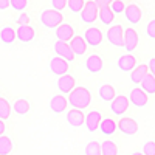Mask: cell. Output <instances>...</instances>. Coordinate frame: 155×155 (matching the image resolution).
I'll return each mask as SVG.
<instances>
[{
	"label": "cell",
	"instance_id": "obj_1",
	"mask_svg": "<svg viewBox=\"0 0 155 155\" xmlns=\"http://www.w3.org/2000/svg\"><path fill=\"white\" fill-rule=\"evenodd\" d=\"M90 102H92V95L85 87H74L68 93V104L73 109L85 110L90 106Z\"/></svg>",
	"mask_w": 155,
	"mask_h": 155
},
{
	"label": "cell",
	"instance_id": "obj_2",
	"mask_svg": "<svg viewBox=\"0 0 155 155\" xmlns=\"http://www.w3.org/2000/svg\"><path fill=\"white\" fill-rule=\"evenodd\" d=\"M41 22L47 28H58L59 25L64 22V16H62L61 11H58L54 8L44 9L42 14H41Z\"/></svg>",
	"mask_w": 155,
	"mask_h": 155
},
{
	"label": "cell",
	"instance_id": "obj_3",
	"mask_svg": "<svg viewBox=\"0 0 155 155\" xmlns=\"http://www.w3.org/2000/svg\"><path fill=\"white\" fill-rule=\"evenodd\" d=\"M99 16V8L98 5L93 2V0H87L85 5H84V9L81 11V19L84 23H95V20L98 19Z\"/></svg>",
	"mask_w": 155,
	"mask_h": 155
},
{
	"label": "cell",
	"instance_id": "obj_4",
	"mask_svg": "<svg viewBox=\"0 0 155 155\" xmlns=\"http://www.w3.org/2000/svg\"><path fill=\"white\" fill-rule=\"evenodd\" d=\"M107 41L113 45V47H124V30L123 27L118 25H112L107 30Z\"/></svg>",
	"mask_w": 155,
	"mask_h": 155
},
{
	"label": "cell",
	"instance_id": "obj_5",
	"mask_svg": "<svg viewBox=\"0 0 155 155\" xmlns=\"http://www.w3.org/2000/svg\"><path fill=\"white\" fill-rule=\"evenodd\" d=\"M68 61H65L61 56H54L50 59V70L53 74H58V76H62V74H67L68 71Z\"/></svg>",
	"mask_w": 155,
	"mask_h": 155
},
{
	"label": "cell",
	"instance_id": "obj_6",
	"mask_svg": "<svg viewBox=\"0 0 155 155\" xmlns=\"http://www.w3.org/2000/svg\"><path fill=\"white\" fill-rule=\"evenodd\" d=\"M127 109H129V98L123 96V95L115 96V99L112 101V104H110L112 113L116 115V116H121V115H124L127 112Z\"/></svg>",
	"mask_w": 155,
	"mask_h": 155
},
{
	"label": "cell",
	"instance_id": "obj_7",
	"mask_svg": "<svg viewBox=\"0 0 155 155\" xmlns=\"http://www.w3.org/2000/svg\"><path fill=\"white\" fill-rule=\"evenodd\" d=\"M138 33L132 28V27H129L127 30H124V48L127 53H132V51L137 48L138 45Z\"/></svg>",
	"mask_w": 155,
	"mask_h": 155
},
{
	"label": "cell",
	"instance_id": "obj_8",
	"mask_svg": "<svg viewBox=\"0 0 155 155\" xmlns=\"http://www.w3.org/2000/svg\"><path fill=\"white\" fill-rule=\"evenodd\" d=\"M102 37H104L102 36V31L96 27H90L84 33V39H85L87 45H92V47H98L102 42Z\"/></svg>",
	"mask_w": 155,
	"mask_h": 155
},
{
	"label": "cell",
	"instance_id": "obj_9",
	"mask_svg": "<svg viewBox=\"0 0 155 155\" xmlns=\"http://www.w3.org/2000/svg\"><path fill=\"white\" fill-rule=\"evenodd\" d=\"M54 51H56L58 56L64 58V59L68 61V62H73V59H74V56H76V54L73 53L70 44H68V42H64V41H58V42L54 44Z\"/></svg>",
	"mask_w": 155,
	"mask_h": 155
},
{
	"label": "cell",
	"instance_id": "obj_10",
	"mask_svg": "<svg viewBox=\"0 0 155 155\" xmlns=\"http://www.w3.org/2000/svg\"><path fill=\"white\" fill-rule=\"evenodd\" d=\"M102 121V116H101V112L99 110H92L85 115V127L88 132H95L99 129V124Z\"/></svg>",
	"mask_w": 155,
	"mask_h": 155
},
{
	"label": "cell",
	"instance_id": "obj_11",
	"mask_svg": "<svg viewBox=\"0 0 155 155\" xmlns=\"http://www.w3.org/2000/svg\"><path fill=\"white\" fill-rule=\"evenodd\" d=\"M118 129L121 130V134H124L127 137H132L138 132V124L132 118H121L118 121Z\"/></svg>",
	"mask_w": 155,
	"mask_h": 155
},
{
	"label": "cell",
	"instance_id": "obj_12",
	"mask_svg": "<svg viewBox=\"0 0 155 155\" xmlns=\"http://www.w3.org/2000/svg\"><path fill=\"white\" fill-rule=\"evenodd\" d=\"M67 123L71 127H81L85 123V115L79 109H70L67 112Z\"/></svg>",
	"mask_w": 155,
	"mask_h": 155
},
{
	"label": "cell",
	"instance_id": "obj_13",
	"mask_svg": "<svg viewBox=\"0 0 155 155\" xmlns=\"http://www.w3.org/2000/svg\"><path fill=\"white\" fill-rule=\"evenodd\" d=\"M67 106H68V99L64 96V95H54L50 101V109L53 113H62L67 110Z\"/></svg>",
	"mask_w": 155,
	"mask_h": 155
},
{
	"label": "cell",
	"instance_id": "obj_14",
	"mask_svg": "<svg viewBox=\"0 0 155 155\" xmlns=\"http://www.w3.org/2000/svg\"><path fill=\"white\" fill-rule=\"evenodd\" d=\"M130 102L134 106L137 107H144L147 104V93L144 92L143 88H140V87H135L132 92H130Z\"/></svg>",
	"mask_w": 155,
	"mask_h": 155
},
{
	"label": "cell",
	"instance_id": "obj_15",
	"mask_svg": "<svg viewBox=\"0 0 155 155\" xmlns=\"http://www.w3.org/2000/svg\"><path fill=\"white\" fill-rule=\"evenodd\" d=\"M141 14H143V12H141L140 6L135 5V3L127 5L126 9H124V16H126L127 22H130L132 25H135V23H138L141 20Z\"/></svg>",
	"mask_w": 155,
	"mask_h": 155
},
{
	"label": "cell",
	"instance_id": "obj_16",
	"mask_svg": "<svg viewBox=\"0 0 155 155\" xmlns=\"http://www.w3.org/2000/svg\"><path fill=\"white\" fill-rule=\"evenodd\" d=\"M56 36H58V41L68 42L74 36V30H73V27L70 23H61L59 27L56 28Z\"/></svg>",
	"mask_w": 155,
	"mask_h": 155
},
{
	"label": "cell",
	"instance_id": "obj_17",
	"mask_svg": "<svg viewBox=\"0 0 155 155\" xmlns=\"http://www.w3.org/2000/svg\"><path fill=\"white\" fill-rule=\"evenodd\" d=\"M74 87H76L74 85V78L71 74H62L58 79V88L61 90V93L68 95Z\"/></svg>",
	"mask_w": 155,
	"mask_h": 155
},
{
	"label": "cell",
	"instance_id": "obj_18",
	"mask_svg": "<svg viewBox=\"0 0 155 155\" xmlns=\"http://www.w3.org/2000/svg\"><path fill=\"white\" fill-rule=\"evenodd\" d=\"M70 47H71L73 53L76 56H82V54H85V51H87V42H85V39L81 37V36H73V39L70 41Z\"/></svg>",
	"mask_w": 155,
	"mask_h": 155
},
{
	"label": "cell",
	"instance_id": "obj_19",
	"mask_svg": "<svg viewBox=\"0 0 155 155\" xmlns=\"http://www.w3.org/2000/svg\"><path fill=\"white\" fill-rule=\"evenodd\" d=\"M135 67H137V59L130 53H127L118 59V68L121 71H132Z\"/></svg>",
	"mask_w": 155,
	"mask_h": 155
},
{
	"label": "cell",
	"instance_id": "obj_20",
	"mask_svg": "<svg viewBox=\"0 0 155 155\" xmlns=\"http://www.w3.org/2000/svg\"><path fill=\"white\" fill-rule=\"evenodd\" d=\"M16 36L20 42H31L34 39V30L33 27H30V25H20V27L16 30Z\"/></svg>",
	"mask_w": 155,
	"mask_h": 155
},
{
	"label": "cell",
	"instance_id": "obj_21",
	"mask_svg": "<svg viewBox=\"0 0 155 155\" xmlns=\"http://www.w3.org/2000/svg\"><path fill=\"white\" fill-rule=\"evenodd\" d=\"M102 65H104V62L98 54H90L85 61V67L90 73H99L102 70Z\"/></svg>",
	"mask_w": 155,
	"mask_h": 155
},
{
	"label": "cell",
	"instance_id": "obj_22",
	"mask_svg": "<svg viewBox=\"0 0 155 155\" xmlns=\"http://www.w3.org/2000/svg\"><path fill=\"white\" fill-rule=\"evenodd\" d=\"M149 73V67L146 65V64H141V65H137L132 73H130V81L134 84H141V81L144 79V76Z\"/></svg>",
	"mask_w": 155,
	"mask_h": 155
},
{
	"label": "cell",
	"instance_id": "obj_23",
	"mask_svg": "<svg viewBox=\"0 0 155 155\" xmlns=\"http://www.w3.org/2000/svg\"><path fill=\"white\" fill-rule=\"evenodd\" d=\"M116 129H118V123L112 118H104L99 124V130L104 134V135H113L116 132Z\"/></svg>",
	"mask_w": 155,
	"mask_h": 155
},
{
	"label": "cell",
	"instance_id": "obj_24",
	"mask_svg": "<svg viewBox=\"0 0 155 155\" xmlns=\"http://www.w3.org/2000/svg\"><path fill=\"white\" fill-rule=\"evenodd\" d=\"M17 39L16 36V30L12 27H3L0 30V41H2L5 45H11Z\"/></svg>",
	"mask_w": 155,
	"mask_h": 155
},
{
	"label": "cell",
	"instance_id": "obj_25",
	"mask_svg": "<svg viewBox=\"0 0 155 155\" xmlns=\"http://www.w3.org/2000/svg\"><path fill=\"white\" fill-rule=\"evenodd\" d=\"M98 93H99V98L102 101H113L115 99V88L109 84H104V85H101L99 90H98Z\"/></svg>",
	"mask_w": 155,
	"mask_h": 155
},
{
	"label": "cell",
	"instance_id": "obj_26",
	"mask_svg": "<svg viewBox=\"0 0 155 155\" xmlns=\"http://www.w3.org/2000/svg\"><path fill=\"white\" fill-rule=\"evenodd\" d=\"M98 17L101 19V22L104 25H110L115 20V12L110 9V6H104V8H99V16Z\"/></svg>",
	"mask_w": 155,
	"mask_h": 155
},
{
	"label": "cell",
	"instance_id": "obj_27",
	"mask_svg": "<svg viewBox=\"0 0 155 155\" xmlns=\"http://www.w3.org/2000/svg\"><path fill=\"white\" fill-rule=\"evenodd\" d=\"M141 87H143V90H144L146 93L153 95L155 93V76L152 73H147L144 76V79L141 81Z\"/></svg>",
	"mask_w": 155,
	"mask_h": 155
},
{
	"label": "cell",
	"instance_id": "obj_28",
	"mask_svg": "<svg viewBox=\"0 0 155 155\" xmlns=\"http://www.w3.org/2000/svg\"><path fill=\"white\" fill-rule=\"evenodd\" d=\"M101 153L102 155H118V146L112 140H104L101 143Z\"/></svg>",
	"mask_w": 155,
	"mask_h": 155
},
{
	"label": "cell",
	"instance_id": "obj_29",
	"mask_svg": "<svg viewBox=\"0 0 155 155\" xmlns=\"http://www.w3.org/2000/svg\"><path fill=\"white\" fill-rule=\"evenodd\" d=\"M12 109H14V112L17 115L23 116L30 112V102L27 99H16V102L12 104Z\"/></svg>",
	"mask_w": 155,
	"mask_h": 155
},
{
	"label": "cell",
	"instance_id": "obj_30",
	"mask_svg": "<svg viewBox=\"0 0 155 155\" xmlns=\"http://www.w3.org/2000/svg\"><path fill=\"white\" fill-rule=\"evenodd\" d=\"M12 150V141L9 137L2 135L0 137V155H9Z\"/></svg>",
	"mask_w": 155,
	"mask_h": 155
},
{
	"label": "cell",
	"instance_id": "obj_31",
	"mask_svg": "<svg viewBox=\"0 0 155 155\" xmlns=\"http://www.w3.org/2000/svg\"><path fill=\"white\" fill-rule=\"evenodd\" d=\"M11 115V106L5 98H0V120H8Z\"/></svg>",
	"mask_w": 155,
	"mask_h": 155
},
{
	"label": "cell",
	"instance_id": "obj_32",
	"mask_svg": "<svg viewBox=\"0 0 155 155\" xmlns=\"http://www.w3.org/2000/svg\"><path fill=\"white\" fill-rule=\"evenodd\" d=\"M85 155H102L101 153V143H98V141H90V143L85 146Z\"/></svg>",
	"mask_w": 155,
	"mask_h": 155
},
{
	"label": "cell",
	"instance_id": "obj_33",
	"mask_svg": "<svg viewBox=\"0 0 155 155\" xmlns=\"http://www.w3.org/2000/svg\"><path fill=\"white\" fill-rule=\"evenodd\" d=\"M67 5H68V9H70L71 12H81V11L84 9L85 0H68Z\"/></svg>",
	"mask_w": 155,
	"mask_h": 155
},
{
	"label": "cell",
	"instance_id": "obj_34",
	"mask_svg": "<svg viewBox=\"0 0 155 155\" xmlns=\"http://www.w3.org/2000/svg\"><path fill=\"white\" fill-rule=\"evenodd\" d=\"M110 9L115 12V14H124V9H126V5L123 0H113V2L109 5Z\"/></svg>",
	"mask_w": 155,
	"mask_h": 155
},
{
	"label": "cell",
	"instance_id": "obj_35",
	"mask_svg": "<svg viewBox=\"0 0 155 155\" xmlns=\"http://www.w3.org/2000/svg\"><path fill=\"white\" fill-rule=\"evenodd\" d=\"M9 5L16 11H23L28 6V0H9Z\"/></svg>",
	"mask_w": 155,
	"mask_h": 155
},
{
	"label": "cell",
	"instance_id": "obj_36",
	"mask_svg": "<svg viewBox=\"0 0 155 155\" xmlns=\"http://www.w3.org/2000/svg\"><path fill=\"white\" fill-rule=\"evenodd\" d=\"M143 153L144 155H155V141H147L143 146Z\"/></svg>",
	"mask_w": 155,
	"mask_h": 155
},
{
	"label": "cell",
	"instance_id": "obj_37",
	"mask_svg": "<svg viewBox=\"0 0 155 155\" xmlns=\"http://www.w3.org/2000/svg\"><path fill=\"white\" fill-rule=\"evenodd\" d=\"M67 2L68 0H51V6H53L54 9H58V11H62L67 6Z\"/></svg>",
	"mask_w": 155,
	"mask_h": 155
},
{
	"label": "cell",
	"instance_id": "obj_38",
	"mask_svg": "<svg viewBox=\"0 0 155 155\" xmlns=\"http://www.w3.org/2000/svg\"><path fill=\"white\" fill-rule=\"evenodd\" d=\"M146 33L150 39H155V20H150L149 25L146 27Z\"/></svg>",
	"mask_w": 155,
	"mask_h": 155
},
{
	"label": "cell",
	"instance_id": "obj_39",
	"mask_svg": "<svg viewBox=\"0 0 155 155\" xmlns=\"http://www.w3.org/2000/svg\"><path fill=\"white\" fill-rule=\"evenodd\" d=\"M17 23L19 25H28L30 23V16L27 14V12H22V14L19 16V19H17Z\"/></svg>",
	"mask_w": 155,
	"mask_h": 155
},
{
	"label": "cell",
	"instance_id": "obj_40",
	"mask_svg": "<svg viewBox=\"0 0 155 155\" xmlns=\"http://www.w3.org/2000/svg\"><path fill=\"white\" fill-rule=\"evenodd\" d=\"M93 2L98 5V8H104V6H109L113 0H93Z\"/></svg>",
	"mask_w": 155,
	"mask_h": 155
},
{
	"label": "cell",
	"instance_id": "obj_41",
	"mask_svg": "<svg viewBox=\"0 0 155 155\" xmlns=\"http://www.w3.org/2000/svg\"><path fill=\"white\" fill-rule=\"evenodd\" d=\"M149 73H152L153 76H155V58L153 59H150V62H149Z\"/></svg>",
	"mask_w": 155,
	"mask_h": 155
},
{
	"label": "cell",
	"instance_id": "obj_42",
	"mask_svg": "<svg viewBox=\"0 0 155 155\" xmlns=\"http://www.w3.org/2000/svg\"><path fill=\"white\" fill-rule=\"evenodd\" d=\"M9 0H0V11H3L6 8H9Z\"/></svg>",
	"mask_w": 155,
	"mask_h": 155
},
{
	"label": "cell",
	"instance_id": "obj_43",
	"mask_svg": "<svg viewBox=\"0 0 155 155\" xmlns=\"http://www.w3.org/2000/svg\"><path fill=\"white\" fill-rule=\"evenodd\" d=\"M6 130V126H5V121L3 120H0V137H2Z\"/></svg>",
	"mask_w": 155,
	"mask_h": 155
},
{
	"label": "cell",
	"instance_id": "obj_44",
	"mask_svg": "<svg viewBox=\"0 0 155 155\" xmlns=\"http://www.w3.org/2000/svg\"><path fill=\"white\" fill-rule=\"evenodd\" d=\"M132 155H144V153H141V152H134Z\"/></svg>",
	"mask_w": 155,
	"mask_h": 155
}]
</instances>
